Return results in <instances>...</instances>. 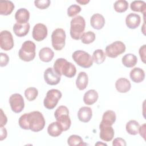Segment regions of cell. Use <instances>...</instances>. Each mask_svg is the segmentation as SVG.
Listing matches in <instances>:
<instances>
[{
    "label": "cell",
    "mask_w": 146,
    "mask_h": 146,
    "mask_svg": "<svg viewBox=\"0 0 146 146\" xmlns=\"http://www.w3.org/2000/svg\"><path fill=\"white\" fill-rule=\"evenodd\" d=\"M53 68L60 75H64L68 78H73L76 73V67L64 58H58L54 62Z\"/></svg>",
    "instance_id": "obj_1"
},
{
    "label": "cell",
    "mask_w": 146,
    "mask_h": 146,
    "mask_svg": "<svg viewBox=\"0 0 146 146\" xmlns=\"http://www.w3.org/2000/svg\"><path fill=\"white\" fill-rule=\"evenodd\" d=\"M29 129L35 132L42 131L45 125V120L42 113L38 111L27 113Z\"/></svg>",
    "instance_id": "obj_2"
},
{
    "label": "cell",
    "mask_w": 146,
    "mask_h": 146,
    "mask_svg": "<svg viewBox=\"0 0 146 146\" xmlns=\"http://www.w3.org/2000/svg\"><path fill=\"white\" fill-rule=\"evenodd\" d=\"M86 27V22L84 18L78 15L73 18L70 22V35L75 40L81 39Z\"/></svg>",
    "instance_id": "obj_3"
},
{
    "label": "cell",
    "mask_w": 146,
    "mask_h": 146,
    "mask_svg": "<svg viewBox=\"0 0 146 146\" xmlns=\"http://www.w3.org/2000/svg\"><path fill=\"white\" fill-rule=\"evenodd\" d=\"M54 116L62 126L63 131H67L71 126V121L69 116V110L66 106H60L54 112Z\"/></svg>",
    "instance_id": "obj_4"
},
{
    "label": "cell",
    "mask_w": 146,
    "mask_h": 146,
    "mask_svg": "<svg viewBox=\"0 0 146 146\" xmlns=\"http://www.w3.org/2000/svg\"><path fill=\"white\" fill-rule=\"evenodd\" d=\"M35 44L31 40H26L23 43L18 52L19 58L25 62H30L35 57Z\"/></svg>",
    "instance_id": "obj_5"
},
{
    "label": "cell",
    "mask_w": 146,
    "mask_h": 146,
    "mask_svg": "<svg viewBox=\"0 0 146 146\" xmlns=\"http://www.w3.org/2000/svg\"><path fill=\"white\" fill-rule=\"evenodd\" d=\"M72 58L74 62L79 66L88 68L93 64V60L91 56L83 50H77L73 52Z\"/></svg>",
    "instance_id": "obj_6"
},
{
    "label": "cell",
    "mask_w": 146,
    "mask_h": 146,
    "mask_svg": "<svg viewBox=\"0 0 146 146\" xmlns=\"http://www.w3.org/2000/svg\"><path fill=\"white\" fill-rule=\"evenodd\" d=\"M61 92L57 89H51L46 94L43 100L44 107L48 110L54 109L62 98Z\"/></svg>",
    "instance_id": "obj_7"
},
{
    "label": "cell",
    "mask_w": 146,
    "mask_h": 146,
    "mask_svg": "<svg viewBox=\"0 0 146 146\" xmlns=\"http://www.w3.org/2000/svg\"><path fill=\"white\" fill-rule=\"evenodd\" d=\"M66 38V33L63 29H56L51 34L52 47L56 51H60L63 49L65 46Z\"/></svg>",
    "instance_id": "obj_8"
},
{
    "label": "cell",
    "mask_w": 146,
    "mask_h": 146,
    "mask_svg": "<svg viewBox=\"0 0 146 146\" xmlns=\"http://www.w3.org/2000/svg\"><path fill=\"white\" fill-rule=\"evenodd\" d=\"M125 44L121 41H115L106 47V55L111 58H115L125 51Z\"/></svg>",
    "instance_id": "obj_9"
},
{
    "label": "cell",
    "mask_w": 146,
    "mask_h": 146,
    "mask_svg": "<svg viewBox=\"0 0 146 146\" xmlns=\"http://www.w3.org/2000/svg\"><path fill=\"white\" fill-rule=\"evenodd\" d=\"M9 103L11 110L15 113H20L25 107L23 96L18 93L11 95L9 98Z\"/></svg>",
    "instance_id": "obj_10"
},
{
    "label": "cell",
    "mask_w": 146,
    "mask_h": 146,
    "mask_svg": "<svg viewBox=\"0 0 146 146\" xmlns=\"http://www.w3.org/2000/svg\"><path fill=\"white\" fill-rule=\"evenodd\" d=\"M14 39L11 33L7 30H3L0 33V46L5 51H9L14 47Z\"/></svg>",
    "instance_id": "obj_11"
},
{
    "label": "cell",
    "mask_w": 146,
    "mask_h": 146,
    "mask_svg": "<svg viewBox=\"0 0 146 146\" xmlns=\"http://www.w3.org/2000/svg\"><path fill=\"white\" fill-rule=\"evenodd\" d=\"M44 79L46 83L51 86L58 84L61 79V75L58 74L52 67L47 68L44 72Z\"/></svg>",
    "instance_id": "obj_12"
},
{
    "label": "cell",
    "mask_w": 146,
    "mask_h": 146,
    "mask_svg": "<svg viewBox=\"0 0 146 146\" xmlns=\"http://www.w3.org/2000/svg\"><path fill=\"white\" fill-rule=\"evenodd\" d=\"M47 27L43 23H37L33 27L32 36L34 40L38 42L44 40L47 36Z\"/></svg>",
    "instance_id": "obj_13"
},
{
    "label": "cell",
    "mask_w": 146,
    "mask_h": 146,
    "mask_svg": "<svg viewBox=\"0 0 146 146\" xmlns=\"http://www.w3.org/2000/svg\"><path fill=\"white\" fill-rule=\"evenodd\" d=\"M100 138L104 141H110L114 137V129L111 125H105L100 122L99 124Z\"/></svg>",
    "instance_id": "obj_14"
},
{
    "label": "cell",
    "mask_w": 146,
    "mask_h": 146,
    "mask_svg": "<svg viewBox=\"0 0 146 146\" xmlns=\"http://www.w3.org/2000/svg\"><path fill=\"white\" fill-rule=\"evenodd\" d=\"M141 22V18L139 14L136 13H130L127 15L125 18V24L131 29L137 28Z\"/></svg>",
    "instance_id": "obj_15"
},
{
    "label": "cell",
    "mask_w": 146,
    "mask_h": 146,
    "mask_svg": "<svg viewBox=\"0 0 146 146\" xmlns=\"http://www.w3.org/2000/svg\"><path fill=\"white\" fill-rule=\"evenodd\" d=\"M92 116V111L89 107H82L78 112V119L83 123H87L90 121Z\"/></svg>",
    "instance_id": "obj_16"
},
{
    "label": "cell",
    "mask_w": 146,
    "mask_h": 146,
    "mask_svg": "<svg viewBox=\"0 0 146 146\" xmlns=\"http://www.w3.org/2000/svg\"><path fill=\"white\" fill-rule=\"evenodd\" d=\"M90 25L92 28L96 30L102 29L105 25L104 17L99 13L94 14L90 19Z\"/></svg>",
    "instance_id": "obj_17"
},
{
    "label": "cell",
    "mask_w": 146,
    "mask_h": 146,
    "mask_svg": "<svg viewBox=\"0 0 146 146\" xmlns=\"http://www.w3.org/2000/svg\"><path fill=\"white\" fill-rule=\"evenodd\" d=\"M115 87L119 92L126 93L130 90L131 84L127 79L120 78L116 81Z\"/></svg>",
    "instance_id": "obj_18"
},
{
    "label": "cell",
    "mask_w": 146,
    "mask_h": 146,
    "mask_svg": "<svg viewBox=\"0 0 146 146\" xmlns=\"http://www.w3.org/2000/svg\"><path fill=\"white\" fill-rule=\"evenodd\" d=\"M30 18V13L25 8H20L15 13V19L17 23L20 24H25L28 23Z\"/></svg>",
    "instance_id": "obj_19"
},
{
    "label": "cell",
    "mask_w": 146,
    "mask_h": 146,
    "mask_svg": "<svg viewBox=\"0 0 146 146\" xmlns=\"http://www.w3.org/2000/svg\"><path fill=\"white\" fill-rule=\"evenodd\" d=\"M30 24L29 23L25 24H20L16 23L14 24L13 30L14 34L18 37H23L26 36L30 30Z\"/></svg>",
    "instance_id": "obj_20"
},
{
    "label": "cell",
    "mask_w": 146,
    "mask_h": 146,
    "mask_svg": "<svg viewBox=\"0 0 146 146\" xmlns=\"http://www.w3.org/2000/svg\"><path fill=\"white\" fill-rule=\"evenodd\" d=\"M129 76L133 82L139 83L144 80L145 72L141 68L135 67L131 71Z\"/></svg>",
    "instance_id": "obj_21"
},
{
    "label": "cell",
    "mask_w": 146,
    "mask_h": 146,
    "mask_svg": "<svg viewBox=\"0 0 146 146\" xmlns=\"http://www.w3.org/2000/svg\"><path fill=\"white\" fill-rule=\"evenodd\" d=\"M99 98L98 93L95 90L87 91L83 96V102L86 105L91 106L96 102Z\"/></svg>",
    "instance_id": "obj_22"
},
{
    "label": "cell",
    "mask_w": 146,
    "mask_h": 146,
    "mask_svg": "<svg viewBox=\"0 0 146 146\" xmlns=\"http://www.w3.org/2000/svg\"><path fill=\"white\" fill-rule=\"evenodd\" d=\"M15 6L10 1L0 2V14L2 15H10L14 10Z\"/></svg>",
    "instance_id": "obj_23"
},
{
    "label": "cell",
    "mask_w": 146,
    "mask_h": 146,
    "mask_svg": "<svg viewBox=\"0 0 146 146\" xmlns=\"http://www.w3.org/2000/svg\"><path fill=\"white\" fill-rule=\"evenodd\" d=\"M54 56V51L49 47H46L41 48L39 52V57L40 60L44 62H50Z\"/></svg>",
    "instance_id": "obj_24"
},
{
    "label": "cell",
    "mask_w": 146,
    "mask_h": 146,
    "mask_svg": "<svg viewBox=\"0 0 146 146\" xmlns=\"http://www.w3.org/2000/svg\"><path fill=\"white\" fill-rule=\"evenodd\" d=\"M88 83V78L85 72H80L76 79V86L79 90H84L86 88Z\"/></svg>",
    "instance_id": "obj_25"
},
{
    "label": "cell",
    "mask_w": 146,
    "mask_h": 146,
    "mask_svg": "<svg viewBox=\"0 0 146 146\" xmlns=\"http://www.w3.org/2000/svg\"><path fill=\"white\" fill-rule=\"evenodd\" d=\"M63 131L61 125L58 122H52L50 124L47 128L48 134L52 137H58Z\"/></svg>",
    "instance_id": "obj_26"
},
{
    "label": "cell",
    "mask_w": 146,
    "mask_h": 146,
    "mask_svg": "<svg viewBox=\"0 0 146 146\" xmlns=\"http://www.w3.org/2000/svg\"><path fill=\"white\" fill-rule=\"evenodd\" d=\"M116 119L115 112L112 110H108L103 113L101 123L107 125L112 126L116 121Z\"/></svg>",
    "instance_id": "obj_27"
},
{
    "label": "cell",
    "mask_w": 146,
    "mask_h": 146,
    "mask_svg": "<svg viewBox=\"0 0 146 146\" xmlns=\"http://www.w3.org/2000/svg\"><path fill=\"white\" fill-rule=\"evenodd\" d=\"M121 62L125 67L132 68L136 64L137 58L136 56L133 54H127L123 56Z\"/></svg>",
    "instance_id": "obj_28"
},
{
    "label": "cell",
    "mask_w": 146,
    "mask_h": 146,
    "mask_svg": "<svg viewBox=\"0 0 146 146\" xmlns=\"http://www.w3.org/2000/svg\"><path fill=\"white\" fill-rule=\"evenodd\" d=\"M139 123L135 120H129L125 125L127 132L131 135H136L139 133Z\"/></svg>",
    "instance_id": "obj_29"
},
{
    "label": "cell",
    "mask_w": 146,
    "mask_h": 146,
    "mask_svg": "<svg viewBox=\"0 0 146 146\" xmlns=\"http://www.w3.org/2000/svg\"><path fill=\"white\" fill-rule=\"evenodd\" d=\"M130 8L133 11L140 12L145 14L146 3L143 1H134L131 3Z\"/></svg>",
    "instance_id": "obj_30"
},
{
    "label": "cell",
    "mask_w": 146,
    "mask_h": 146,
    "mask_svg": "<svg viewBox=\"0 0 146 146\" xmlns=\"http://www.w3.org/2000/svg\"><path fill=\"white\" fill-rule=\"evenodd\" d=\"M106 55L104 51L102 49H97L93 52L92 60L97 64H100L103 63L106 59Z\"/></svg>",
    "instance_id": "obj_31"
},
{
    "label": "cell",
    "mask_w": 146,
    "mask_h": 146,
    "mask_svg": "<svg viewBox=\"0 0 146 146\" xmlns=\"http://www.w3.org/2000/svg\"><path fill=\"white\" fill-rule=\"evenodd\" d=\"M113 8L117 13H124L127 11L128 8V3L125 0L116 1L113 4Z\"/></svg>",
    "instance_id": "obj_32"
},
{
    "label": "cell",
    "mask_w": 146,
    "mask_h": 146,
    "mask_svg": "<svg viewBox=\"0 0 146 146\" xmlns=\"http://www.w3.org/2000/svg\"><path fill=\"white\" fill-rule=\"evenodd\" d=\"M67 144L70 146L75 145H86L82 138L77 135H72L70 136L67 139Z\"/></svg>",
    "instance_id": "obj_33"
},
{
    "label": "cell",
    "mask_w": 146,
    "mask_h": 146,
    "mask_svg": "<svg viewBox=\"0 0 146 146\" xmlns=\"http://www.w3.org/2000/svg\"><path fill=\"white\" fill-rule=\"evenodd\" d=\"M38 95V91L35 87L27 88L25 91V96L26 99L30 102L34 100Z\"/></svg>",
    "instance_id": "obj_34"
},
{
    "label": "cell",
    "mask_w": 146,
    "mask_h": 146,
    "mask_svg": "<svg viewBox=\"0 0 146 146\" xmlns=\"http://www.w3.org/2000/svg\"><path fill=\"white\" fill-rule=\"evenodd\" d=\"M95 34L91 31L84 33L81 38L82 42L84 44H90L95 40Z\"/></svg>",
    "instance_id": "obj_35"
},
{
    "label": "cell",
    "mask_w": 146,
    "mask_h": 146,
    "mask_svg": "<svg viewBox=\"0 0 146 146\" xmlns=\"http://www.w3.org/2000/svg\"><path fill=\"white\" fill-rule=\"evenodd\" d=\"M81 7L78 5H72L67 9V15L70 17H73L81 11Z\"/></svg>",
    "instance_id": "obj_36"
},
{
    "label": "cell",
    "mask_w": 146,
    "mask_h": 146,
    "mask_svg": "<svg viewBox=\"0 0 146 146\" xmlns=\"http://www.w3.org/2000/svg\"><path fill=\"white\" fill-rule=\"evenodd\" d=\"M18 123L19 127L23 129L28 130L29 129V124H28V121H27V113H24L22 115L19 119Z\"/></svg>",
    "instance_id": "obj_37"
},
{
    "label": "cell",
    "mask_w": 146,
    "mask_h": 146,
    "mask_svg": "<svg viewBox=\"0 0 146 146\" xmlns=\"http://www.w3.org/2000/svg\"><path fill=\"white\" fill-rule=\"evenodd\" d=\"M51 2L50 0H40V1H35V6L41 10L46 9L49 7Z\"/></svg>",
    "instance_id": "obj_38"
},
{
    "label": "cell",
    "mask_w": 146,
    "mask_h": 146,
    "mask_svg": "<svg viewBox=\"0 0 146 146\" xmlns=\"http://www.w3.org/2000/svg\"><path fill=\"white\" fill-rule=\"evenodd\" d=\"M0 57H1V58H0V66L1 67L6 66L9 62V56L5 53L1 52L0 53Z\"/></svg>",
    "instance_id": "obj_39"
},
{
    "label": "cell",
    "mask_w": 146,
    "mask_h": 146,
    "mask_svg": "<svg viewBox=\"0 0 146 146\" xmlns=\"http://www.w3.org/2000/svg\"><path fill=\"white\" fill-rule=\"evenodd\" d=\"M126 145H127V144H126L125 140L121 137L115 138L112 142L113 146H119V145L125 146Z\"/></svg>",
    "instance_id": "obj_40"
},
{
    "label": "cell",
    "mask_w": 146,
    "mask_h": 146,
    "mask_svg": "<svg viewBox=\"0 0 146 146\" xmlns=\"http://www.w3.org/2000/svg\"><path fill=\"white\" fill-rule=\"evenodd\" d=\"M145 50H146V45L144 44L141 47H140L139 51L140 58L144 63H145Z\"/></svg>",
    "instance_id": "obj_41"
},
{
    "label": "cell",
    "mask_w": 146,
    "mask_h": 146,
    "mask_svg": "<svg viewBox=\"0 0 146 146\" xmlns=\"http://www.w3.org/2000/svg\"><path fill=\"white\" fill-rule=\"evenodd\" d=\"M7 122V118L5 114L3 113L2 109H1V122L0 126H4Z\"/></svg>",
    "instance_id": "obj_42"
},
{
    "label": "cell",
    "mask_w": 146,
    "mask_h": 146,
    "mask_svg": "<svg viewBox=\"0 0 146 146\" xmlns=\"http://www.w3.org/2000/svg\"><path fill=\"white\" fill-rule=\"evenodd\" d=\"M0 141H2L7 137V130L3 126H0Z\"/></svg>",
    "instance_id": "obj_43"
},
{
    "label": "cell",
    "mask_w": 146,
    "mask_h": 146,
    "mask_svg": "<svg viewBox=\"0 0 146 146\" xmlns=\"http://www.w3.org/2000/svg\"><path fill=\"white\" fill-rule=\"evenodd\" d=\"M139 133H140V136L144 138V140H145V124H143L139 127Z\"/></svg>",
    "instance_id": "obj_44"
},
{
    "label": "cell",
    "mask_w": 146,
    "mask_h": 146,
    "mask_svg": "<svg viewBox=\"0 0 146 146\" xmlns=\"http://www.w3.org/2000/svg\"><path fill=\"white\" fill-rule=\"evenodd\" d=\"M76 2H78V3H79V4H80V5H86L87 3H88L90 2L89 0H87V1H86V0H83V1H82V0H76Z\"/></svg>",
    "instance_id": "obj_45"
},
{
    "label": "cell",
    "mask_w": 146,
    "mask_h": 146,
    "mask_svg": "<svg viewBox=\"0 0 146 146\" xmlns=\"http://www.w3.org/2000/svg\"><path fill=\"white\" fill-rule=\"evenodd\" d=\"M99 144H100V145H107V144H105V143H96V144H95V145H99Z\"/></svg>",
    "instance_id": "obj_46"
}]
</instances>
